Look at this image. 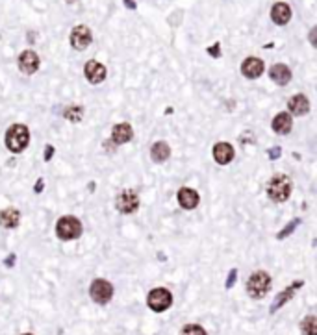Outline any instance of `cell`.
Listing matches in <instances>:
<instances>
[{"label": "cell", "mask_w": 317, "mask_h": 335, "mask_svg": "<svg viewBox=\"0 0 317 335\" xmlns=\"http://www.w3.org/2000/svg\"><path fill=\"white\" fill-rule=\"evenodd\" d=\"M28 141H30V131L24 124H15L8 130L6 145L13 154L23 152L24 148L28 147Z\"/></svg>", "instance_id": "obj_1"}, {"label": "cell", "mask_w": 317, "mask_h": 335, "mask_svg": "<svg viewBox=\"0 0 317 335\" xmlns=\"http://www.w3.org/2000/svg\"><path fill=\"white\" fill-rule=\"evenodd\" d=\"M267 194L275 202H286L289 198V194H291V182H289V178L284 176V174L273 176L269 180V183H267Z\"/></svg>", "instance_id": "obj_2"}, {"label": "cell", "mask_w": 317, "mask_h": 335, "mask_svg": "<svg viewBox=\"0 0 317 335\" xmlns=\"http://www.w3.org/2000/svg\"><path fill=\"white\" fill-rule=\"evenodd\" d=\"M269 289H271V276L264 271H258L248 278L247 291L252 298H264Z\"/></svg>", "instance_id": "obj_3"}, {"label": "cell", "mask_w": 317, "mask_h": 335, "mask_svg": "<svg viewBox=\"0 0 317 335\" xmlns=\"http://www.w3.org/2000/svg\"><path fill=\"white\" fill-rule=\"evenodd\" d=\"M56 233L59 239L71 241L82 235V222L76 217H61L56 224Z\"/></svg>", "instance_id": "obj_4"}, {"label": "cell", "mask_w": 317, "mask_h": 335, "mask_svg": "<svg viewBox=\"0 0 317 335\" xmlns=\"http://www.w3.org/2000/svg\"><path fill=\"white\" fill-rule=\"evenodd\" d=\"M147 304H149V307L152 311L162 313L171 307V304H173V295H171L167 289H162V287H160V289L150 291L149 298H147Z\"/></svg>", "instance_id": "obj_5"}, {"label": "cell", "mask_w": 317, "mask_h": 335, "mask_svg": "<svg viewBox=\"0 0 317 335\" xmlns=\"http://www.w3.org/2000/svg\"><path fill=\"white\" fill-rule=\"evenodd\" d=\"M89 295L97 304H108L111 300V296H113V287L106 280H95L91 287H89Z\"/></svg>", "instance_id": "obj_6"}, {"label": "cell", "mask_w": 317, "mask_h": 335, "mask_svg": "<svg viewBox=\"0 0 317 335\" xmlns=\"http://www.w3.org/2000/svg\"><path fill=\"white\" fill-rule=\"evenodd\" d=\"M91 41H93L91 30L87 28V26H84V24L75 26L73 32H71V45L76 50H86L87 46L91 45Z\"/></svg>", "instance_id": "obj_7"}, {"label": "cell", "mask_w": 317, "mask_h": 335, "mask_svg": "<svg viewBox=\"0 0 317 335\" xmlns=\"http://www.w3.org/2000/svg\"><path fill=\"white\" fill-rule=\"evenodd\" d=\"M139 208V196L136 191L126 189L117 196V210L121 213H134Z\"/></svg>", "instance_id": "obj_8"}, {"label": "cell", "mask_w": 317, "mask_h": 335, "mask_svg": "<svg viewBox=\"0 0 317 335\" xmlns=\"http://www.w3.org/2000/svg\"><path fill=\"white\" fill-rule=\"evenodd\" d=\"M19 69L24 74H34L39 69V56L34 50H26L19 56Z\"/></svg>", "instance_id": "obj_9"}, {"label": "cell", "mask_w": 317, "mask_h": 335, "mask_svg": "<svg viewBox=\"0 0 317 335\" xmlns=\"http://www.w3.org/2000/svg\"><path fill=\"white\" fill-rule=\"evenodd\" d=\"M86 78L91 82V84H100L104 78H106V67H104L102 63L95 61V59H91V61L86 63Z\"/></svg>", "instance_id": "obj_10"}, {"label": "cell", "mask_w": 317, "mask_h": 335, "mask_svg": "<svg viewBox=\"0 0 317 335\" xmlns=\"http://www.w3.org/2000/svg\"><path fill=\"white\" fill-rule=\"evenodd\" d=\"M271 19H273V23H277L278 26L288 24L289 19H291V8H289L286 2H277L271 10Z\"/></svg>", "instance_id": "obj_11"}, {"label": "cell", "mask_w": 317, "mask_h": 335, "mask_svg": "<svg viewBox=\"0 0 317 335\" xmlns=\"http://www.w3.org/2000/svg\"><path fill=\"white\" fill-rule=\"evenodd\" d=\"M264 69L266 67H264V61H262V59H258V57H247L241 65V73L245 74L247 78L254 80L264 73Z\"/></svg>", "instance_id": "obj_12"}, {"label": "cell", "mask_w": 317, "mask_h": 335, "mask_svg": "<svg viewBox=\"0 0 317 335\" xmlns=\"http://www.w3.org/2000/svg\"><path fill=\"white\" fill-rule=\"evenodd\" d=\"M134 137V131H132V126L128 124V122H121V124L113 126V131H111V139L115 145H124L128 143L130 139Z\"/></svg>", "instance_id": "obj_13"}, {"label": "cell", "mask_w": 317, "mask_h": 335, "mask_svg": "<svg viewBox=\"0 0 317 335\" xmlns=\"http://www.w3.org/2000/svg\"><path fill=\"white\" fill-rule=\"evenodd\" d=\"M214 158L219 165L230 163L232 159H234V148H232V145H228V143H217L214 147Z\"/></svg>", "instance_id": "obj_14"}, {"label": "cell", "mask_w": 317, "mask_h": 335, "mask_svg": "<svg viewBox=\"0 0 317 335\" xmlns=\"http://www.w3.org/2000/svg\"><path fill=\"white\" fill-rule=\"evenodd\" d=\"M178 204L184 208V210H193L199 204V193L193 191L189 187H184L178 191Z\"/></svg>", "instance_id": "obj_15"}, {"label": "cell", "mask_w": 317, "mask_h": 335, "mask_svg": "<svg viewBox=\"0 0 317 335\" xmlns=\"http://www.w3.org/2000/svg\"><path fill=\"white\" fill-rule=\"evenodd\" d=\"M269 76H271L273 82H277L278 86H286L289 80H291V71H289L286 65L278 63V65H273L271 71H269Z\"/></svg>", "instance_id": "obj_16"}, {"label": "cell", "mask_w": 317, "mask_h": 335, "mask_svg": "<svg viewBox=\"0 0 317 335\" xmlns=\"http://www.w3.org/2000/svg\"><path fill=\"white\" fill-rule=\"evenodd\" d=\"M288 108L293 115H299L300 117V115H306L310 111V102H308V98L302 97V95H295L293 98H289Z\"/></svg>", "instance_id": "obj_17"}, {"label": "cell", "mask_w": 317, "mask_h": 335, "mask_svg": "<svg viewBox=\"0 0 317 335\" xmlns=\"http://www.w3.org/2000/svg\"><path fill=\"white\" fill-rule=\"evenodd\" d=\"M300 285H304V282H295L291 287H288V289H284L280 295L275 298V302H273V306H271V313H275L277 309H280V307L286 304L288 300H291V296H293V293H295V289H299Z\"/></svg>", "instance_id": "obj_18"}, {"label": "cell", "mask_w": 317, "mask_h": 335, "mask_svg": "<svg viewBox=\"0 0 317 335\" xmlns=\"http://www.w3.org/2000/svg\"><path fill=\"white\" fill-rule=\"evenodd\" d=\"M21 221V213L15 208H8L0 213V226L4 228H17Z\"/></svg>", "instance_id": "obj_19"}, {"label": "cell", "mask_w": 317, "mask_h": 335, "mask_svg": "<svg viewBox=\"0 0 317 335\" xmlns=\"http://www.w3.org/2000/svg\"><path fill=\"white\" fill-rule=\"evenodd\" d=\"M291 126H293V120H291V117L288 113H278L273 119V130L277 133H289Z\"/></svg>", "instance_id": "obj_20"}, {"label": "cell", "mask_w": 317, "mask_h": 335, "mask_svg": "<svg viewBox=\"0 0 317 335\" xmlns=\"http://www.w3.org/2000/svg\"><path fill=\"white\" fill-rule=\"evenodd\" d=\"M169 154H171V148L167 143H156L154 147L150 148V158L156 163H163L165 159H169Z\"/></svg>", "instance_id": "obj_21"}, {"label": "cell", "mask_w": 317, "mask_h": 335, "mask_svg": "<svg viewBox=\"0 0 317 335\" xmlns=\"http://www.w3.org/2000/svg\"><path fill=\"white\" fill-rule=\"evenodd\" d=\"M300 331H302V335H317V318L313 315H308L300 322Z\"/></svg>", "instance_id": "obj_22"}, {"label": "cell", "mask_w": 317, "mask_h": 335, "mask_svg": "<svg viewBox=\"0 0 317 335\" xmlns=\"http://www.w3.org/2000/svg\"><path fill=\"white\" fill-rule=\"evenodd\" d=\"M64 115L69 122H80L82 117H84V109H82L80 106H69V108L64 111Z\"/></svg>", "instance_id": "obj_23"}, {"label": "cell", "mask_w": 317, "mask_h": 335, "mask_svg": "<svg viewBox=\"0 0 317 335\" xmlns=\"http://www.w3.org/2000/svg\"><path fill=\"white\" fill-rule=\"evenodd\" d=\"M180 335H208V333L199 324H187V326H184V329H182Z\"/></svg>", "instance_id": "obj_24"}, {"label": "cell", "mask_w": 317, "mask_h": 335, "mask_svg": "<svg viewBox=\"0 0 317 335\" xmlns=\"http://www.w3.org/2000/svg\"><path fill=\"white\" fill-rule=\"evenodd\" d=\"M297 224H300V219H295V221L289 222L288 226L284 228V230H282V232H280V233H278L277 237H278V239H286V237H288V235H289V233H291V232H293V230H295V228H297Z\"/></svg>", "instance_id": "obj_25"}, {"label": "cell", "mask_w": 317, "mask_h": 335, "mask_svg": "<svg viewBox=\"0 0 317 335\" xmlns=\"http://www.w3.org/2000/svg\"><path fill=\"white\" fill-rule=\"evenodd\" d=\"M236 278H237V271H236V269H232L230 276H228V280H226V287H228V289H230L232 285L236 284Z\"/></svg>", "instance_id": "obj_26"}, {"label": "cell", "mask_w": 317, "mask_h": 335, "mask_svg": "<svg viewBox=\"0 0 317 335\" xmlns=\"http://www.w3.org/2000/svg\"><path fill=\"white\" fill-rule=\"evenodd\" d=\"M221 45L219 43H215L214 46H210V48H208V52H210V56H214V57H219L221 56Z\"/></svg>", "instance_id": "obj_27"}, {"label": "cell", "mask_w": 317, "mask_h": 335, "mask_svg": "<svg viewBox=\"0 0 317 335\" xmlns=\"http://www.w3.org/2000/svg\"><path fill=\"white\" fill-rule=\"evenodd\" d=\"M280 152H282V150H280V147L271 148V150H269V158H271V159H278V158H280Z\"/></svg>", "instance_id": "obj_28"}, {"label": "cell", "mask_w": 317, "mask_h": 335, "mask_svg": "<svg viewBox=\"0 0 317 335\" xmlns=\"http://www.w3.org/2000/svg\"><path fill=\"white\" fill-rule=\"evenodd\" d=\"M52 156H54V148H52L50 145H46L45 147V161H48Z\"/></svg>", "instance_id": "obj_29"}, {"label": "cell", "mask_w": 317, "mask_h": 335, "mask_svg": "<svg viewBox=\"0 0 317 335\" xmlns=\"http://www.w3.org/2000/svg\"><path fill=\"white\" fill-rule=\"evenodd\" d=\"M122 2H124V6L128 8V10H136V2H134V0H122Z\"/></svg>", "instance_id": "obj_30"}, {"label": "cell", "mask_w": 317, "mask_h": 335, "mask_svg": "<svg viewBox=\"0 0 317 335\" xmlns=\"http://www.w3.org/2000/svg\"><path fill=\"white\" fill-rule=\"evenodd\" d=\"M43 185H45V183H43V180H39V182H37V185L34 187L35 193H41V191H43Z\"/></svg>", "instance_id": "obj_31"}, {"label": "cell", "mask_w": 317, "mask_h": 335, "mask_svg": "<svg viewBox=\"0 0 317 335\" xmlns=\"http://www.w3.org/2000/svg\"><path fill=\"white\" fill-rule=\"evenodd\" d=\"M8 265V267H13V263H15V254H12V256L8 257V261H4Z\"/></svg>", "instance_id": "obj_32"}, {"label": "cell", "mask_w": 317, "mask_h": 335, "mask_svg": "<svg viewBox=\"0 0 317 335\" xmlns=\"http://www.w3.org/2000/svg\"><path fill=\"white\" fill-rule=\"evenodd\" d=\"M315 32H317L315 28H311V32H310V41H311V45L313 46H315Z\"/></svg>", "instance_id": "obj_33"}, {"label": "cell", "mask_w": 317, "mask_h": 335, "mask_svg": "<svg viewBox=\"0 0 317 335\" xmlns=\"http://www.w3.org/2000/svg\"><path fill=\"white\" fill-rule=\"evenodd\" d=\"M67 2H69V4H75V2H76V0H67Z\"/></svg>", "instance_id": "obj_34"}, {"label": "cell", "mask_w": 317, "mask_h": 335, "mask_svg": "<svg viewBox=\"0 0 317 335\" xmlns=\"http://www.w3.org/2000/svg\"><path fill=\"white\" fill-rule=\"evenodd\" d=\"M24 335H30V333H24Z\"/></svg>", "instance_id": "obj_35"}]
</instances>
